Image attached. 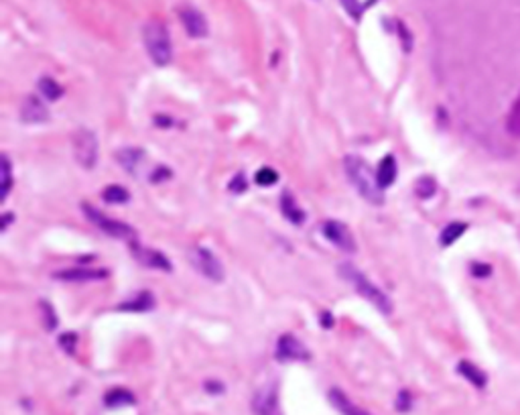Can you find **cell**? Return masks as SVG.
<instances>
[{"label": "cell", "instance_id": "7c38bea8", "mask_svg": "<svg viewBox=\"0 0 520 415\" xmlns=\"http://www.w3.org/2000/svg\"><path fill=\"white\" fill-rule=\"evenodd\" d=\"M21 121L27 125H43L49 121V108L37 96L25 98L21 106Z\"/></svg>", "mask_w": 520, "mask_h": 415}, {"label": "cell", "instance_id": "8fae6325", "mask_svg": "<svg viewBox=\"0 0 520 415\" xmlns=\"http://www.w3.org/2000/svg\"><path fill=\"white\" fill-rule=\"evenodd\" d=\"M179 19H181L183 27L187 31V35L193 37V39H202V37H206L207 35L206 16L199 13L197 9H189V6L181 9V11H179Z\"/></svg>", "mask_w": 520, "mask_h": 415}, {"label": "cell", "instance_id": "d6a6232c", "mask_svg": "<svg viewBox=\"0 0 520 415\" xmlns=\"http://www.w3.org/2000/svg\"><path fill=\"white\" fill-rule=\"evenodd\" d=\"M469 271H472V275L474 277H479V279H482V277H488L492 273V267L488 263H472V269H469Z\"/></svg>", "mask_w": 520, "mask_h": 415}, {"label": "cell", "instance_id": "d4e9b609", "mask_svg": "<svg viewBox=\"0 0 520 415\" xmlns=\"http://www.w3.org/2000/svg\"><path fill=\"white\" fill-rule=\"evenodd\" d=\"M102 198L108 202V204H126L130 200V194L124 190L123 185H108L104 192H102Z\"/></svg>", "mask_w": 520, "mask_h": 415}, {"label": "cell", "instance_id": "4dcf8cb0", "mask_svg": "<svg viewBox=\"0 0 520 415\" xmlns=\"http://www.w3.org/2000/svg\"><path fill=\"white\" fill-rule=\"evenodd\" d=\"M41 307H43V318H45V328H47V330H53L55 326H57V318H55L53 307L47 304V302H41Z\"/></svg>", "mask_w": 520, "mask_h": 415}, {"label": "cell", "instance_id": "ac0fdd59", "mask_svg": "<svg viewBox=\"0 0 520 415\" xmlns=\"http://www.w3.org/2000/svg\"><path fill=\"white\" fill-rule=\"evenodd\" d=\"M281 212L291 224H303L305 222V210L291 194L281 195Z\"/></svg>", "mask_w": 520, "mask_h": 415}, {"label": "cell", "instance_id": "603a6c76", "mask_svg": "<svg viewBox=\"0 0 520 415\" xmlns=\"http://www.w3.org/2000/svg\"><path fill=\"white\" fill-rule=\"evenodd\" d=\"M39 90H41V94L49 102H55V100H59V98L63 96V88L55 82L53 78H41L39 80Z\"/></svg>", "mask_w": 520, "mask_h": 415}, {"label": "cell", "instance_id": "e0dca14e", "mask_svg": "<svg viewBox=\"0 0 520 415\" xmlns=\"http://www.w3.org/2000/svg\"><path fill=\"white\" fill-rule=\"evenodd\" d=\"M152 307H155V297H152L151 291H140L135 297H130V299H126V302L118 305L120 312H130V314H135V312H149Z\"/></svg>", "mask_w": 520, "mask_h": 415}, {"label": "cell", "instance_id": "6da1fadb", "mask_svg": "<svg viewBox=\"0 0 520 415\" xmlns=\"http://www.w3.org/2000/svg\"><path fill=\"white\" fill-rule=\"evenodd\" d=\"M343 169H345V175L350 178L352 185L358 190V194L362 195L366 202L370 204H376L380 206L384 202L383 188L378 185V180L372 171V167L356 155H348L343 159Z\"/></svg>", "mask_w": 520, "mask_h": 415}, {"label": "cell", "instance_id": "83f0119b", "mask_svg": "<svg viewBox=\"0 0 520 415\" xmlns=\"http://www.w3.org/2000/svg\"><path fill=\"white\" fill-rule=\"evenodd\" d=\"M59 346H61L63 352L73 354V352H76V346H78V334L73 332L61 334V336H59Z\"/></svg>", "mask_w": 520, "mask_h": 415}, {"label": "cell", "instance_id": "9c48e42d", "mask_svg": "<svg viewBox=\"0 0 520 415\" xmlns=\"http://www.w3.org/2000/svg\"><path fill=\"white\" fill-rule=\"evenodd\" d=\"M130 250H132V255H135V259H137L138 263L149 267V269H157V271H171V269H173L171 261L165 257L163 252H159L157 249L140 247L137 242H132V245H130Z\"/></svg>", "mask_w": 520, "mask_h": 415}, {"label": "cell", "instance_id": "8992f818", "mask_svg": "<svg viewBox=\"0 0 520 415\" xmlns=\"http://www.w3.org/2000/svg\"><path fill=\"white\" fill-rule=\"evenodd\" d=\"M189 261L192 265L202 273L204 277H207L209 281H224V265L219 263V259L212 252V250H207L206 247H195L192 249L189 252Z\"/></svg>", "mask_w": 520, "mask_h": 415}, {"label": "cell", "instance_id": "2e32d148", "mask_svg": "<svg viewBox=\"0 0 520 415\" xmlns=\"http://www.w3.org/2000/svg\"><path fill=\"white\" fill-rule=\"evenodd\" d=\"M397 173H398V167H397V159H395V155H386L383 161H380V165L376 169V180H378V185L386 190V188H390L395 180H397Z\"/></svg>", "mask_w": 520, "mask_h": 415}, {"label": "cell", "instance_id": "cb8c5ba5", "mask_svg": "<svg viewBox=\"0 0 520 415\" xmlns=\"http://www.w3.org/2000/svg\"><path fill=\"white\" fill-rule=\"evenodd\" d=\"M437 192V181L433 180V178H429V175H425L421 180L415 183V194L419 195L421 200H429V198H433Z\"/></svg>", "mask_w": 520, "mask_h": 415}, {"label": "cell", "instance_id": "7a4b0ae2", "mask_svg": "<svg viewBox=\"0 0 520 415\" xmlns=\"http://www.w3.org/2000/svg\"><path fill=\"white\" fill-rule=\"evenodd\" d=\"M340 275H342L343 279H348V281L352 283V287H354L366 302H370L374 307H378L380 314H384V316H390V314H392V302H390V297H386V293H384L380 287H376V285H374L362 271H358L356 267H352L350 263H343L342 267H340Z\"/></svg>", "mask_w": 520, "mask_h": 415}, {"label": "cell", "instance_id": "e575fe53", "mask_svg": "<svg viewBox=\"0 0 520 415\" xmlns=\"http://www.w3.org/2000/svg\"><path fill=\"white\" fill-rule=\"evenodd\" d=\"M206 389L209 393H222V391H224V385H222V383H216V381H207Z\"/></svg>", "mask_w": 520, "mask_h": 415}, {"label": "cell", "instance_id": "4316f807", "mask_svg": "<svg viewBox=\"0 0 520 415\" xmlns=\"http://www.w3.org/2000/svg\"><path fill=\"white\" fill-rule=\"evenodd\" d=\"M254 181H256L259 185H262V188H271V185H274V183L279 181V173L274 171L273 167H262L260 171H256Z\"/></svg>", "mask_w": 520, "mask_h": 415}, {"label": "cell", "instance_id": "f546056e", "mask_svg": "<svg viewBox=\"0 0 520 415\" xmlns=\"http://www.w3.org/2000/svg\"><path fill=\"white\" fill-rule=\"evenodd\" d=\"M411 405H412V397L409 391H400L397 397V409L400 414H407V411H411Z\"/></svg>", "mask_w": 520, "mask_h": 415}, {"label": "cell", "instance_id": "d6986e66", "mask_svg": "<svg viewBox=\"0 0 520 415\" xmlns=\"http://www.w3.org/2000/svg\"><path fill=\"white\" fill-rule=\"evenodd\" d=\"M116 159H118V163L124 167V171H128V173H137L138 165H140L142 159H145V153H142V149H138V147H128V149H120L118 155H116Z\"/></svg>", "mask_w": 520, "mask_h": 415}, {"label": "cell", "instance_id": "44dd1931", "mask_svg": "<svg viewBox=\"0 0 520 415\" xmlns=\"http://www.w3.org/2000/svg\"><path fill=\"white\" fill-rule=\"evenodd\" d=\"M104 403L108 407H123V405H132L135 403V395L126 389H112L106 393Z\"/></svg>", "mask_w": 520, "mask_h": 415}, {"label": "cell", "instance_id": "836d02e7", "mask_svg": "<svg viewBox=\"0 0 520 415\" xmlns=\"http://www.w3.org/2000/svg\"><path fill=\"white\" fill-rule=\"evenodd\" d=\"M319 322H321V326H323V328H331V326H333L331 312H321V318H319Z\"/></svg>", "mask_w": 520, "mask_h": 415}, {"label": "cell", "instance_id": "1f68e13d", "mask_svg": "<svg viewBox=\"0 0 520 415\" xmlns=\"http://www.w3.org/2000/svg\"><path fill=\"white\" fill-rule=\"evenodd\" d=\"M228 188H230V192H234V194H242V192H246L248 183H246V178H244V173L234 175V180L228 183Z\"/></svg>", "mask_w": 520, "mask_h": 415}, {"label": "cell", "instance_id": "484cf974", "mask_svg": "<svg viewBox=\"0 0 520 415\" xmlns=\"http://www.w3.org/2000/svg\"><path fill=\"white\" fill-rule=\"evenodd\" d=\"M0 173H2V192H0V200L4 202L6 200V195L11 192V188H13V173H11V161H9V157L6 155H2V159H0Z\"/></svg>", "mask_w": 520, "mask_h": 415}, {"label": "cell", "instance_id": "ffe728a7", "mask_svg": "<svg viewBox=\"0 0 520 415\" xmlns=\"http://www.w3.org/2000/svg\"><path fill=\"white\" fill-rule=\"evenodd\" d=\"M466 230H467L466 222H452V224H447V226L441 230V235H439V242H441V247H452L457 238H462V236H464Z\"/></svg>", "mask_w": 520, "mask_h": 415}, {"label": "cell", "instance_id": "4fadbf2b", "mask_svg": "<svg viewBox=\"0 0 520 415\" xmlns=\"http://www.w3.org/2000/svg\"><path fill=\"white\" fill-rule=\"evenodd\" d=\"M329 401H331V405L342 415H372L366 409L358 407L356 403L350 401V397L343 391H340V389H331L329 391Z\"/></svg>", "mask_w": 520, "mask_h": 415}, {"label": "cell", "instance_id": "3957f363", "mask_svg": "<svg viewBox=\"0 0 520 415\" xmlns=\"http://www.w3.org/2000/svg\"><path fill=\"white\" fill-rule=\"evenodd\" d=\"M142 41L147 47V53L155 66H169L173 59V45L169 31L161 21H149L142 27Z\"/></svg>", "mask_w": 520, "mask_h": 415}, {"label": "cell", "instance_id": "7402d4cb", "mask_svg": "<svg viewBox=\"0 0 520 415\" xmlns=\"http://www.w3.org/2000/svg\"><path fill=\"white\" fill-rule=\"evenodd\" d=\"M506 133L508 135H512L514 138H520V94L519 98L514 100V104H512L510 112H508Z\"/></svg>", "mask_w": 520, "mask_h": 415}, {"label": "cell", "instance_id": "f1b7e54d", "mask_svg": "<svg viewBox=\"0 0 520 415\" xmlns=\"http://www.w3.org/2000/svg\"><path fill=\"white\" fill-rule=\"evenodd\" d=\"M343 6V11L350 14L354 21H360V16H362V4H360V0H340Z\"/></svg>", "mask_w": 520, "mask_h": 415}, {"label": "cell", "instance_id": "277c9868", "mask_svg": "<svg viewBox=\"0 0 520 415\" xmlns=\"http://www.w3.org/2000/svg\"><path fill=\"white\" fill-rule=\"evenodd\" d=\"M83 212H85V218L92 222L94 226H98L104 235L112 236V238H120V240H132L135 238V228L124 224L120 220H114L108 218L106 214H102L100 210L92 208L90 204H83Z\"/></svg>", "mask_w": 520, "mask_h": 415}, {"label": "cell", "instance_id": "ba28073f", "mask_svg": "<svg viewBox=\"0 0 520 415\" xmlns=\"http://www.w3.org/2000/svg\"><path fill=\"white\" fill-rule=\"evenodd\" d=\"M276 359L288 362V360H309L311 352L303 346V342L293 336V334H283L276 342V350H274Z\"/></svg>", "mask_w": 520, "mask_h": 415}, {"label": "cell", "instance_id": "30bf717a", "mask_svg": "<svg viewBox=\"0 0 520 415\" xmlns=\"http://www.w3.org/2000/svg\"><path fill=\"white\" fill-rule=\"evenodd\" d=\"M276 405H279V393H276V385L269 383L264 387H260L254 397H252V414L254 415H274L276 414Z\"/></svg>", "mask_w": 520, "mask_h": 415}, {"label": "cell", "instance_id": "5b68a950", "mask_svg": "<svg viewBox=\"0 0 520 415\" xmlns=\"http://www.w3.org/2000/svg\"><path fill=\"white\" fill-rule=\"evenodd\" d=\"M73 155L83 169H92L98 161V138L90 128H80L73 135Z\"/></svg>", "mask_w": 520, "mask_h": 415}, {"label": "cell", "instance_id": "5bb4252c", "mask_svg": "<svg viewBox=\"0 0 520 415\" xmlns=\"http://www.w3.org/2000/svg\"><path fill=\"white\" fill-rule=\"evenodd\" d=\"M108 275L102 269H68V271H57L55 279L61 281H73V283H82V281H98Z\"/></svg>", "mask_w": 520, "mask_h": 415}, {"label": "cell", "instance_id": "9a60e30c", "mask_svg": "<svg viewBox=\"0 0 520 415\" xmlns=\"http://www.w3.org/2000/svg\"><path fill=\"white\" fill-rule=\"evenodd\" d=\"M457 373L462 374L466 381H469L474 387L484 389L488 385V374L484 373L478 364H474L472 360H459L457 362Z\"/></svg>", "mask_w": 520, "mask_h": 415}, {"label": "cell", "instance_id": "52a82bcc", "mask_svg": "<svg viewBox=\"0 0 520 415\" xmlns=\"http://www.w3.org/2000/svg\"><path fill=\"white\" fill-rule=\"evenodd\" d=\"M321 232H323V236L328 238L331 245H336V247L340 250H343V252H350V255L356 252V240H354V235L350 232V228H348L343 222L338 220L323 222Z\"/></svg>", "mask_w": 520, "mask_h": 415}]
</instances>
